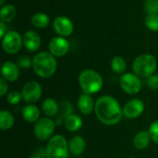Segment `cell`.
Listing matches in <instances>:
<instances>
[{
  "mask_svg": "<svg viewBox=\"0 0 158 158\" xmlns=\"http://www.w3.org/2000/svg\"><path fill=\"white\" fill-rule=\"evenodd\" d=\"M23 100L28 104H33L37 102L42 96V87L37 81L27 82L21 91Z\"/></svg>",
  "mask_w": 158,
  "mask_h": 158,
  "instance_id": "9c48e42d",
  "label": "cell"
},
{
  "mask_svg": "<svg viewBox=\"0 0 158 158\" xmlns=\"http://www.w3.org/2000/svg\"><path fill=\"white\" fill-rule=\"evenodd\" d=\"M23 44V40L18 31H6V35L2 38V47L6 54H17Z\"/></svg>",
  "mask_w": 158,
  "mask_h": 158,
  "instance_id": "52a82bcc",
  "label": "cell"
},
{
  "mask_svg": "<svg viewBox=\"0 0 158 158\" xmlns=\"http://www.w3.org/2000/svg\"><path fill=\"white\" fill-rule=\"evenodd\" d=\"M1 74L2 78L6 81H15L19 77V68L17 64L11 61H6L2 65Z\"/></svg>",
  "mask_w": 158,
  "mask_h": 158,
  "instance_id": "4fadbf2b",
  "label": "cell"
},
{
  "mask_svg": "<svg viewBox=\"0 0 158 158\" xmlns=\"http://www.w3.org/2000/svg\"><path fill=\"white\" fill-rule=\"evenodd\" d=\"M122 90L129 94H136L142 89V82L140 77L133 73H125L121 76L119 81Z\"/></svg>",
  "mask_w": 158,
  "mask_h": 158,
  "instance_id": "ba28073f",
  "label": "cell"
},
{
  "mask_svg": "<svg viewBox=\"0 0 158 158\" xmlns=\"http://www.w3.org/2000/svg\"><path fill=\"white\" fill-rule=\"evenodd\" d=\"M149 133L151 135L152 141L158 144V120L151 124V126L149 128Z\"/></svg>",
  "mask_w": 158,
  "mask_h": 158,
  "instance_id": "f546056e",
  "label": "cell"
},
{
  "mask_svg": "<svg viewBox=\"0 0 158 158\" xmlns=\"http://www.w3.org/2000/svg\"><path fill=\"white\" fill-rule=\"evenodd\" d=\"M50 23V18L44 12L35 13L31 18V24L37 29H44Z\"/></svg>",
  "mask_w": 158,
  "mask_h": 158,
  "instance_id": "44dd1931",
  "label": "cell"
},
{
  "mask_svg": "<svg viewBox=\"0 0 158 158\" xmlns=\"http://www.w3.org/2000/svg\"><path fill=\"white\" fill-rule=\"evenodd\" d=\"M145 26L152 31H158V14H148L145 18Z\"/></svg>",
  "mask_w": 158,
  "mask_h": 158,
  "instance_id": "484cf974",
  "label": "cell"
},
{
  "mask_svg": "<svg viewBox=\"0 0 158 158\" xmlns=\"http://www.w3.org/2000/svg\"><path fill=\"white\" fill-rule=\"evenodd\" d=\"M53 28L56 33L61 37L69 36L74 31V25L72 21L65 16H59L56 18L53 22Z\"/></svg>",
  "mask_w": 158,
  "mask_h": 158,
  "instance_id": "30bf717a",
  "label": "cell"
},
{
  "mask_svg": "<svg viewBox=\"0 0 158 158\" xmlns=\"http://www.w3.org/2000/svg\"><path fill=\"white\" fill-rule=\"evenodd\" d=\"M42 108L47 118H53L56 114H58L59 104L54 98H46L43 102Z\"/></svg>",
  "mask_w": 158,
  "mask_h": 158,
  "instance_id": "d6986e66",
  "label": "cell"
},
{
  "mask_svg": "<svg viewBox=\"0 0 158 158\" xmlns=\"http://www.w3.org/2000/svg\"><path fill=\"white\" fill-rule=\"evenodd\" d=\"M86 147L85 141L81 136H74L71 138V140L69 143V150L71 153V155L75 156H79L81 154H83Z\"/></svg>",
  "mask_w": 158,
  "mask_h": 158,
  "instance_id": "2e32d148",
  "label": "cell"
},
{
  "mask_svg": "<svg viewBox=\"0 0 158 158\" xmlns=\"http://www.w3.org/2000/svg\"><path fill=\"white\" fill-rule=\"evenodd\" d=\"M129 158H133V157H129Z\"/></svg>",
  "mask_w": 158,
  "mask_h": 158,
  "instance_id": "8d00e7d4",
  "label": "cell"
},
{
  "mask_svg": "<svg viewBox=\"0 0 158 158\" xmlns=\"http://www.w3.org/2000/svg\"><path fill=\"white\" fill-rule=\"evenodd\" d=\"M56 122L50 118H42L35 122L34 125V135L39 141H46L51 139L52 134L55 131Z\"/></svg>",
  "mask_w": 158,
  "mask_h": 158,
  "instance_id": "8992f818",
  "label": "cell"
},
{
  "mask_svg": "<svg viewBox=\"0 0 158 158\" xmlns=\"http://www.w3.org/2000/svg\"><path fill=\"white\" fill-rule=\"evenodd\" d=\"M151 140L152 139L149 131H142L135 135L133 140V144L138 150H144L150 144Z\"/></svg>",
  "mask_w": 158,
  "mask_h": 158,
  "instance_id": "ac0fdd59",
  "label": "cell"
},
{
  "mask_svg": "<svg viewBox=\"0 0 158 158\" xmlns=\"http://www.w3.org/2000/svg\"><path fill=\"white\" fill-rule=\"evenodd\" d=\"M55 122H56V125H61V124H62V122H64V119H63L62 118L58 117Z\"/></svg>",
  "mask_w": 158,
  "mask_h": 158,
  "instance_id": "e575fe53",
  "label": "cell"
},
{
  "mask_svg": "<svg viewBox=\"0 0 158 158\" xmlns=\"http://www.w3.org/2000/svg\"><path fill=\"white\" fill-rule=\"evenodd\" d=\"M7 90H8V86H7V82L6 80H4L3 78H1L0 80V96L3 97L7 94Z\"/></svg>",
  "mask_w": 158,
  "mask_h": 158,
  "instance_id": "1f68e13d",
  "label": "cell"
},
{
  "mask_svg": "<svg viewBox=\"0 0 158 158\" xmlns=\"http://www.w3.org/2000/svg\"><path fill=\"white\" fill-rule=\"evenodd\" d=\"M73 106L69 101H62L59 103V109H58V116L62 118L64 120L69 116L72 115Z\"/></svg>",
  "mask_w": 158,
  "mask_h": 158,
  "instance_id": "d4e9b609",
  "label": "cell"
},
{
  "mask_svg": "<svg viewBox=\"0 0 158 158\" xmlns=\"http://www.w3.org/2000/svg\"><path fill=\"white\" fill-rule=\"evenodd\" d=\"M21 98H22V94L18 92V91H12L10 92L7 96H6V101L10 104V105H18L20 101H21Z\"/></svg>",
  "mask_w": 158,
  "mask_h": 158,
  "instance_id": "83f0119b",
  "label": "cell"
},
{
  "mask_svg": "<svg viewBox=\"0 0 158 158\" xmlns=\"http://www.w3.org/2000/svg\"><path fill=\"white\" fill-rule=\"evenodd\" d=\"M6 25H5V22L4 21H1L0 22V37L1 38H3L5 35H6Z\"/></svg>",
  "mask_w": 158,
  "mask_h": 158,
  "instance_id": "836d02e7",
  "label": "cell"
},
{
  "mask_svg": "<svg viewBox=\"0 0 158 158\" xmlns=\"http://www.w3.org/2000/svg\"><path fill=\"white\" fill-rule=\"evenodd\" d=\"M81 158H82V157H81Z\"/></svg>",
  "mask_w": 158,
  "mask_h": 158,
  "instance_id": "74e56055",
  "label": "cell"
},
{
  "mask_svg": "<svg viewBox=\"0 0 158 158\" xmlns=\"http://www.w3.org/2000/svg\"><path fill=\"white\" fill-rule=\"evenodd\" d=\"M69 152V143L62 135L53 136L45 148L47 158H68Z\"/></svg>",
  "mask_w": 158,
  "mask_h": 158,
  "instance_id": "5b68a950",
  "label": "cell"
},
{
  "mask_svg": "<svg viewBox=\"0 0 158 158\" xmlns=\"http://www.w3.org/2000/svg\"><path fill=\"white\" fill-rule=\"evenodd\" d=\"M94 113L101 123L108 126L118 123L123 116L119 103L110 95L101 96L96 101Z\"/></svg>",
  "mask_w": 158,
  "mask_h": 158,
  "instance_id": "6da1fadb",
  "label": "cell"
},
{
  "mask_svg": "<svg viewBox=\"0 0 158 158\" xmlns=\"http://www.w3.org/2000/svg\"><path fill=\"white\" fill-rule=\"evenodd\" d=\"M14 117L10 112L6 110H2L0 112V128L2 131H7L11 129L14 125Z\"/></svg>",
  "mask_w": 158,
  "mask_h": 158,
  "instance_id": "603a6c76",
  "label": "cell"
},
{
  "mask_svg": "<svg viewBox=\"0 0 158 158\" xmlns=\"http://www.w3.org/2000/svg\"><path fill=\"white\" fill-rule=\"evenodd\" d=\"M4 2H5V0H0V5H1V6H4L5 5H4Z\"/></svg>",
  "mask_w": 158,
  "mask_h": 158,
  "instance_id": "d590c367",
  "label": "cell"
},
{
  "mask_svg": "<svg viewBox=\"0 0 158 158\" xmlns=\"http://www.w3.org/2000/svg\"><path fill=\"white\" fill-rule=\"evenodd\" d=\"M157 68L156 57L150 54H143L135 58L132 63V69L134 74L141 78H149L154 75Z\"/></svg>",
  "mask_w": 158,
  "mask_h": 158,
  "instance_id": "277c9868",
  "label": "cell"
},
{
  "mask_svg": "<svg viewBox=\"0 0 158 158\" xmlns=\"http://www.w3.org/2000/svg\"><path fill=\"white\" fill-rule=\"evenodd\" d=\"M32 69L40 78L48 79L56 70V60L50 52H40L32 59Z\"/></svg>",
  "mask_w": 158,
  "mask_h": 158,
  "instance_id": "7a4b0ae2",
  "label": "cell"
},
{
  "mask_svg": "<svg viewBox=\"0 0 158 158\" xmlns=\"http://www.w3.org/2000/svg\"><path fill=\"white\" fill-rule=\"evenodd\" d=\"M17 65L19 69H28L31 67H32V60L28 56H21L17 60Z\"/></svg>",
  "mask_w": 158,
  "mask_h": 158,
  "instance_id": "4316f807",
  "label": "cell"
},
{
  "mask_svg": "<svg viewBox=\"0 0 158 158\" xmlns=\"http://www.w3.org/2000/svg\"><path fill=\"white\" fill-rule=\"evenodd\" d=\"M16 7L11 5V4H7L5 5L4 6L1 7L0 10V19L1 21L4 22H10L13 20V19L16 17Z\"/></svg>",
  "mask_w": 158,
  "mask_h": 158,
  "instance_id": "7402d4cb",
  "label": "cell"
},
{
  "mask_svg": "<svg viewBox=\"0 0 158 158\" xmlns=\"http://www.w3.org/2000/svg\"><path fill=\"white\" fill-rule=\"evenodd\" d=\"M49 52L54 56H65L69 49V44L67 39L61 36L54 37L48 44Z\"/></svg>",
  "mask_w": 158,
  "mask_h": 158,
  "instance_id": "8fae6325",
  "label": "cell"
},
{
  "mask_svg": "<svg viewBox=\"0 0 158 158\" xmlns=\"http://www.w3.org/2000/svg\"><path fill=\"white\" fill-rule=\"evenodd\" d=\"M29 158H47L46 157V153L44 149H39L37 150L34 154H32Z\"/></svg>",
  "mask_w": 158,
  "mask_h": 158,
  "instance_id": "d6a6232c",
  "label": "cell"
},
{
  "mask_svg": "<svg viewBox=\"0 0 158 158\" xmlns=\"http://www.w3.org/2000/svg\"><path fill=\"white\" fill-rule=\"evenodd\" d=\"M111 68H112L113 71L118 73V74L124 73L126 70V68H127V64H126L125 59L121 56H115L111 60Z\"/></svg>",
  "mask_w": 158,
  "mask_h": 158,
  "instance_id": "cb8c5ba5",
  "label": "cell"
},
{
  "mask_svg": "<svg viewBox=\"0 0 158 158\" xmlns=\"http://www.w3.org/2000/svg\"><path fill=\"white\" fill-rule=\"evenodd\" d=\"M146 83L149 88L152 90H157L158 89V75L154 74L146 79Z\"/></svg>",
  "mask_w": 158,
  "mask_h": 158,
  "instance_id": "4dcf8cb0",
  "label": "cell"
},
{
  "mask_svg": "<svg viewBox=\"0 0 158 158\" xmlns=\"http://www.w3.org/2000/svg\"><path fill=\"white\" fill-rule=\"evenodd\" d=\"M79 83L84 94H93L98 93L103 87L101 75L94 69H85L79 76Z\"/></svg>",
  "mask_w": 158,
  "mask_h": 158,
  "instance_id": "3957f363",
  "label": "cell"
},
{
  "mask_svg": "<svg viewBox=\"0 0 158 158\" xmlns=\"http://www.w3.org/2000/svg\"><path fill=\"white\" fill-rule=\"evenodd\" d=\"M95 104L94 103L93 98L88 94H83L79 97L78 100V107L80 112L82 115H89L94 110Z\"/></svg>",
  "mask_w": 158,
  "mask_h": 158,
  "instance_id": "9a60e30c",
  "label": "cell"
},
{
  "mask_svg": "<svg viewBox=\"0 0 158 158\" xmlns=\"http://www.w3.org/2000/svg\"><path fill=\"white\" fill-rule=\"evenodd\" d=\"M123 115L128 118H136L140 117L144 110V104L141 99H132L125 104L122 108Z\"/></svg>",
  "mask_w": 158,
  "mask_h": 158,
  "instance_id": "7c38bea8",
  "label": "cell"
},
{
  "mask_svg": "<svg viewBox=\"0 0 158 158\" xmlns=\"http://www.w3.org/2000/svg\"><path fill=\"white\" fill-rule=\"evenodd\" d=\"M144 6L148 14H158V0H145Z\"/></svg>",
  "mask_w": 158,
  "mask_h": 158,
  "instance_id": "f1b7e54d",
  "label": "cell"
},
{
  "mask_svg": "<svg viewBox=\"0 0 158 158\" xmlns=\"http://www.w3.org/2000/svg\"><path fill=\"white\" fill-rule=\"evenodd\" d=\"M22 40H23L24 47L30 52H34V51L38 50L41 45L40 36L34 31H26L24 33V35L22 36Z\"/></svg>",
  "mask_w": 158,
  "mask_h": 158,
  "instance_id": "5bb4252c",
  "label": "cell"
},
{
  "mask_svg": "<svg viewBox=\"0 0 158 158\" xmlns=\"http://www.w3.org/2000/svg\"><path fill=\"white\" fill-rule=\"evenodd\" d=\"M22 117L23 118L30 123H33L39 120V117H40V110L39 108L32 105V104H29L27 106H25L22 109Z\"/></svg>",
  "mask_w": 158,
  "mask_h": 158,
  "instance_id": "e0dca14e",
  "label": "cell"
},
{
  "mask_svg": "<svg viewBox=\"0 0 158 158\" xmlns=\"http://www.w3.org/2000/svg\"><path fill=\"white\" fill-rule=\"evenodd\" d=\"M64 124L68 131L74 132V131H79L81 127L82 126V119L80 116L72 114L65 118Z\"/></svg>",
  "mask_w": 158,
  "mask_h": 158,
  "instance_id": "ffe728a7",
  "label": "cell"
}]
</instances>
